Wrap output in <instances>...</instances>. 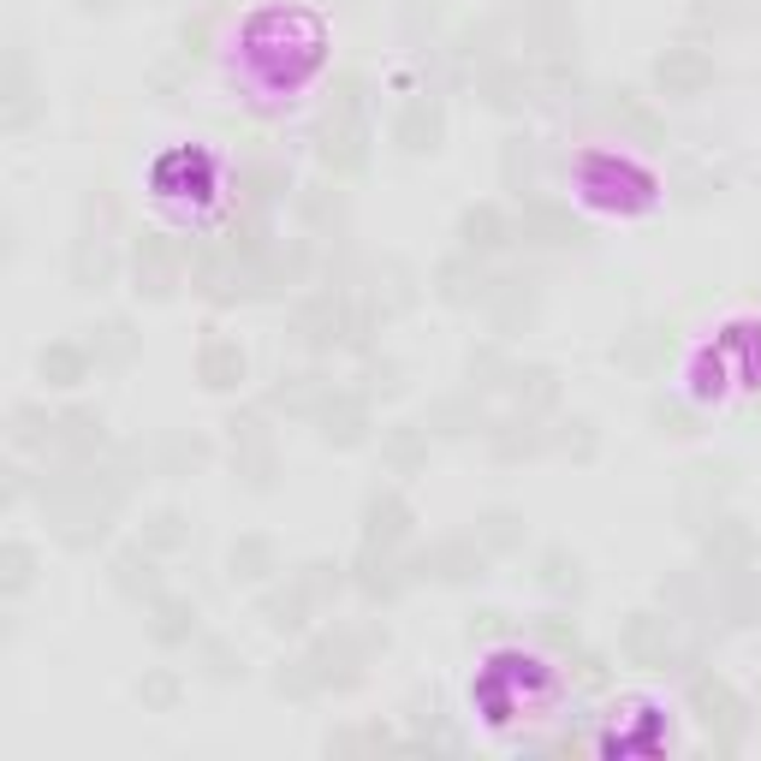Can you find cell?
Returning a JSON list of instances; mask_svg holds the SVG:
<instances>
[{
	"label": "cell",
	"instance_id": "6da1fadb",
	"mask_svg": "<svg viewBox=\"0 0 761 761\" xmlns=\"http://www.w3.org/2000/svg\"><path fill=\"white\" fill-rule=\"evenodd\" d=\"M690 702H696V714H702L708 732H714L720 750H738L743 732H750V702H743L725 679H708V672L690 684Z\"/></svg>",
	"mask_w": 761,
	"mask_h": 761
},
{
	"label": "cell",
	"instance_id": "7a4b0ae2",
	"mask_svg": "<svg viewBox=\"0 0 761 761\" xmlns=\"http://www.w3.org/2000/svg\"><path fill=\"white\" fill-rule=\"evenodd\" d=\"M654 83H661L666 96H702L708 83H714V60H708L702 48H666V55L654 60Z\"/></svg>",
	"mask_w": 761,
	"mask_h": 761
},
{
	"label": "cell",
	"instance_id": "3957f363",
	"mask_svg": "<svg viewBox=\"0 0 761 761\" xmlns=\"http://www.w3.org/2000/svg\"><path fill=\"white\" fill-rule=\"evenodd\" d=\"M172 286H179V256H172L161 238H137V291L167 298Z\"/></svg>",
	"mask_w": 761,
	"mask_h": 761
},
{
	"label": "cell",
	"instance_id": "277c9868",
	"mask_svg": "<svg viewBox=\"0 0 761 761\" xmlns=\"http://www.w3.org/2000/svg\"><path fill=\"white\" fill-rule=\"evenodd\" d=\"M625 654H631L636 666H666V661H672V631H666V619L636 613L631 625H625Z\"/></svg>",
	"mask_w": 761,
	"mask_h": 761
},
{
	"label": "cell",
	"instance_id": "5b68a950",
	"mask_svg": "<svg viewBox=\"0 0 761 761\" xmlns=\"http://www.w3.org/2000/svg\"><path fill=\"white\" fill-rule=\"evenodd\" d=\"M37 369H42V381H55V387H78V381H90V352L72 339H55V345H42Z\"/></svg>",
	"mask_w": 761,
	"mask_h": 761
},
{
	"label": "cell",
	"instance_id": "8992f818",
	"mask_svg": "<svg viewBox=\"0 0 761 761\" xmlns=\"http://www.w3.org/2000/svg\"><path fill=\"white\" fill-rule=\"evenodd\" d=\"M363 517H369V547H393V542L411 535V512H405L399 494H375Z\"/></svg>",
	"mask_w": 761,
	"mask_h": 761
},
{
	"label": "cell",
	"instance_id": "52a82bcc",
	"mask_svg": "<svg viewBox=\"0 0 761 761\" xmlns=\"http://www.w3.org/2000/svg\"><path fill=\"white\" fill-rule=\"evenodd\" d=\"M197 369H202L209 387H238V381H245V352H238L233 339H209L202 357H197Z\"/></svg>",
	"mask_w": 761,
	"mask_h": 761
},
{
	"label": "cell",
	"instance_id": "ba28073f",
	"mask_svg": "<svg viewBox=\"0 0 761 761\" xmlns=\"http://www.w3.org/2000/svg\"><path fill=\"white\" fill-rule=\"evenodd\" d=\"M55 446H66L72 458H90L101 446V417L96 411H66V417H55Z\"/></svg>",
	"mask_w": 761,
	"mask_h": 761
},
{
	"label": "cell",
	"instance_id": "9c48e42d",
	"mask_svg": "<svg viewBox=\"0 0 761 761\" xmlns=\"http://www.w3.org/2000/svg\"><path fill=\"white\" fill-rule=\"evenodd\" d=\"M322 137H327V144H322L327 167H339V172H357L363 167V126H357V119H339L334 113V126H327Z\"/></svg>",
	"mask_w": 761,
	"mask_h": 761
},
{
	"label": "cell",
	"instance_id": "30bf717a",
	"mask_svg": "<svg viewBox=\"0 0 761 761\" xmlns=\"http://www.w3.org/2000/svg\"><path fill=\"white\" fill-rule=\"evenodd\" d=\"M399 144L411 155H423V149L441 144V108H435V101H411V108L399 113Z\"/></svg>",
	"mask_w": 761,
	"mask_h": 761
},
{
	"label": "cell",
	"instance_id": "8fae6325",
	"mask_svg": "<svg viewBox=\"0 0 761 761\" xmlns=\"http://www.w3.org/2000/svg\"><path fill=\"white\" fill-rule=\"evenodd\" d=\"M155 643L172 649V643H185L190 631H197V613H190V601H155Z\"/></svg>",
	"mask_w": 761,
	"mask_h": 761
},
{
	"label": "cell",
	"instance_id": "7c38bea8",
	"mask_svg": "<svg viewBox=\"0 0 761 761\" xmlns=\"http://www.w3.org/2000/svg\"><path fill=\"white\" fill-rule=\"evenodd\" d=\"M428 565H435V577L458 583V577H471V571L482 565V553H471V542H441L435 553H423V571Z\"/></svg>",
	"mask_w": 761,
	"mask_h": 761
},
{
	"label": "cell",
	"instance_id": "4fadbf2b",
	"mask_svg": "<svg viewBox=\"0 0 761 761\" xmlns=\"http://www.w3.org/2000/svg\"><path fill=\"white\" fill-rule=\"evenodd\" d=\"M458 238H464V250H494V245H506V220H500V215L488 209V202H482V209L464 215Z\"/></svg>",
	"mask_w": 761,
	"mask_h": 761
},
{
	"label": "cell",
	"instance_id": "5bb4252c",
	"mask_svg": "<svg viewBox=\"0 0 761 761\" xmlns=\"http://www.w3.org/2000/svg\"><path fill=\"white\" fill-rule=\"evenodd\" d=\"M274 571V547L263 542V535H245V542L233 547V577H245V583H263Z\"/></svg>",
	"mask_w": 761,
	"mask_h": 761
},
{
	"label": "cell",
	"instance_id": "9a60e30c",
	"mask_svg": "<svg viewBox=\"0 0 761 761\" xmlns=\"http://www.w3.org/2000/svg\"><path fill=\"white\" fill-rule=\"evenodd\" d=\"M113 590L119 595H155V565L144 553H119L113 560Z\"/></svg>",
	"mask_w": 761,
	"mask_h": 761
},
{
	"label": "cell",
	"instance_id": "2e32d148",
	"mask_svg": "<svg viewBox=\"0 0 761 761\" xmlns=\"http://www.w3.org/2000/svg\"><path fill=\"white\" fill-rule=\"evenodd\" d=\"M72 268H78V286L83 291H101V280H108V274H113V263H108V250H90V238H83V245H78V256H72Z\"/></svg>",
	"mask_w": 761,
	"mask_h": 761
},
{
	"label": "cell",
	"instance_id": "e0dca14e",
	"mask_svg": "<svg viewBox=\"0 0 761 761\" xmlns=\"http://www.w3.org/2000/svg\"><path fill=\"white\" fill-rule=\"evenodd\" d=\"M535 233H542V245H571V238H577V227H571V220L560 215V209H547V202H535V209L524 215Z\"/></svg>",
	"mask_w": 761,
	"mask_h": 761
},
{
	"label": "cell",
	"instance_id": "ac0fdd59",
	"mask_svg": "<svg viewBox=\"0 0 761 761\" xmlns=\"http://www.w3.org/2000/svg\"><path fill=\"white\" fill-rule=\"evenodd\" d=\"M613 119H625V126L643 137V144H654V137H661V126H654V113L643 108V101H631L625 90H619V101H613Z\"/></svg>",
	"mask_w": 761,
	"mask_h": 761
},
{
	"label": "cell",
	"instance_id": "d6986e66",
	"mask_svg": "<svg viewBox=\"0 0 761 761\" xmlns=\"http://www.w3.org/2000/svg\"><path fill=\"white\" fill-rule=\"evenodd\" d=\"M185 542H190V530H185V517H179V512L149 517V547H185Z\"/></svg>",
	"mask_w": 761,
	"mask_h": 761
},
{
	"label": "cell",
	"instance_id": "ffe728a7",
	"mask_svg": "<svg viewBox=\"0 0 761 761\" xmlns=\"http://www.w3.org/2000/svg\"><path fill=\"white\" fill-rule=\"evenodd\" d=\"M482 535H488V547H517V542H524V530H517L512 512H488V517H482Z\"/></svg>",
	"mask_w": 761,
	"mask_h": 761
},
{
	"label": "cell",
	"instance_id": "44dd1931",
	"mask_svg": "<svg viewBox=\"0 0 761 761\" xmlns=\"http://www.w3.org/2000/svg\"><path fill=\"white\" fill-rule=\"evenodd\" d=\"M298 590H304V601H322V595H334V590H339V571H334V565H304Z\"/></svg>",
	"mask_w": 761,
	"mask_h": 761
},
{
	"label": "cell",
	"instance_id": "7402d4cb",
	"mask_svg": "<svg viewBox=\"0 0 761 761\" xmlns=\"http://www.w3.org/2000/svg\"><path fill=\"white\" fill-rule=\"evenodd\" d=\"M78 524H101V512H96V506H83V512H78ZM60 542H66V547H90V542H101V530H60Z\"/></svg>",
	"mask_w": 761,
	"mask_h": 761
},
{
	"label": "cell",
	"instance_id": "603a6c76",
	"mask_svg": "<svg viewBox=\"0 0 761 761\" xmlns=\"http://www.w3.org/2000/svg\"><path fill=\"white\" fill-rule=\"evenodd\" d=\"M24 583H30V547L12 542L7 547V590H24Z\"/></svg>",
	"mask_w": 761,
	"mask_h": 761
},
{
	"label": "cell",
	"instance_id": "cb8c5ba5",
	"mask_svg": "<svg viewBox=\"0 0 761 761\" xmlns=\"http://www.w3.org/2000/svg\"><path fill=\"white\" fill-rule=\"evenodd\" d=\"M547 583L553 590H577V565H565V553H547Z\"/></svg>",
	"mask_w": 761,
	"mask_h": 761
},
{
	"label": "cell",
	"instance_id": "d4e9b609",
	"mask_svg": "<svg viewBox=\"0 0 761 761\" xmlns=\"http://www.w3.org/2000/svg\"><path fill=\"white\" fill-rule=\"evenodd\" d=\"M144 696H149L155 708H167L172 696H179V684H172V679H149V684H144Z\"/></svg>",
	"mask_w": 761,
	"mask_h": 761
},
{
	"label": "cell",
	"instance_id": "484cf974",
	"mask_svg": "<svg viewBox=\"0 0 761 761\" xmlns=\"http://www.w3.org/2000/svg\"><path fill=\"white\" fill-rule=\"evenodd\" d=\"M78 7H90V12L101 7V12H108V7H113V0H78Z\"/></svg>",
	"mask_w": 761,
	"mask_h": 761
}]
</instances>
